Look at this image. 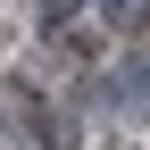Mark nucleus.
<instances>
[{
  "label": "nucleus",
  "mask_w": 150,
  "mask_h": 150,
  "mask_svg": "<svg viewBox=\"0 0 150 150\" xmlns=\"http://www.w3.org/2000/svg\"><path fill=\"white\" fill-rule=\"evenodd\" d=\"M108 25H150V0H108Z\"/></svg>",
  "instance_id": "1"
}]
</instances>
